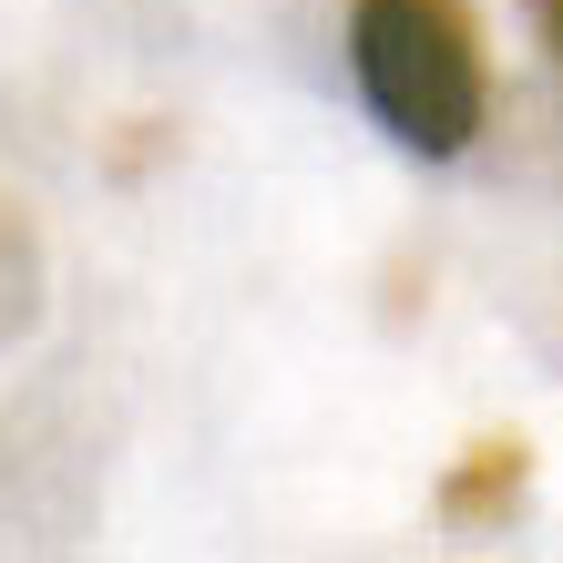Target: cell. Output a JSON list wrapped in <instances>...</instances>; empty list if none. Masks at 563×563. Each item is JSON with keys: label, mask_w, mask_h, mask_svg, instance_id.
<instances>
[{"label": "cell", "mask_w": 563, "mask_h": 563, "mask_svg": "<svg viewBox=\"0 0 563 563\" xmlns=\"http://www.w3.org/2000/svg\"><path fill=\"white\" fill-rule=\"evenodd\" d=\"M349 62L389 144L410 154H461L492 113V62L472 0H349Z\"/></svg>", "instance_id": "cell-1"}, {"label": "cell", "mask_w": 563, "mask_h": 563, "mask_svg": "<svg viewBox=\"0 0 563 563\" xmlns=\"http://www.w3.org/2000/svg\"><path fill=\"white\" fill-rule=\"evenodd\" d=\"M522 492H533V441H472L461 451V472L441 482V512L451 522H503V512H522Z\"/></svg>", "instance_id": "cell-2"}, {"label": "cell", "mask_w": 563, "mask_h": 563, "mask_svg": "<svg viewBox=\"0 0 563 563\" xmlns=\"http://www.w3.org/2000/svg\"><path fill=\"white\" fill-rule=\"evenodd\" d=\"M31 308H42V246H31V216L0 195V339H21Z\"/></svg>", "instance_id": "cell-3"}, {"label": "cell", "mask_w": 563, "mask_h": 563, "mask_svg": "<svg viewBox=\"0 0 563 563\" xmlns=\"http://www.w3.org/2000/svg\"><path fill=\"white\" fill-rule=\"evenodd\" d=\"M522 11H533V31L553 42V62H563V0H522Z\"/></svg>", "instance_id": "cell-4"}]
</instances>
